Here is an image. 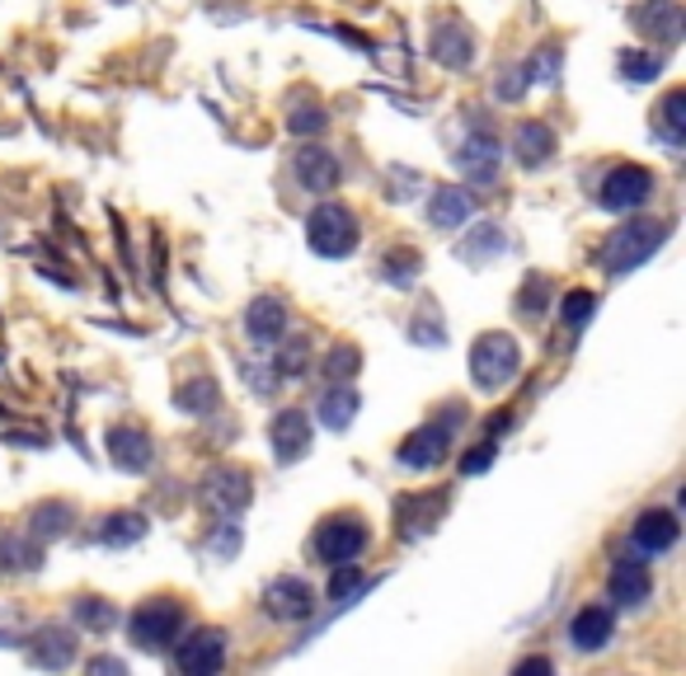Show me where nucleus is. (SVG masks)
<instances>
[{
    "instance_id": "nucleus-3",
    "label": "nucleus",
    "mask_w": 686,
    "mask_h": 676,
    "mask_svg": "<svg viewBox=\"0 0 686 676\" xmlns=\"http://www.w3.org/2000/svg\"><path fill=\"white\" fill-rule=\"evenodd\" d=\"M522 352L513 344V334H480L475 352H470V376H475L480 390H499L518 376Z\"/></svg>"
},
{
    "instance_id": "nucleus-17",
    "label": "nucleus",
    "mask_w": 686,
    "mask_h": 676,
    "mask_svg": "<svg viewBox=\"0 0 686 676\" xmlns=\"http://www.w3.org/2000/svg\"><path fill=\"white\" fill-rule=\"evenodd\" d=\"M283 329H287V310H283V301H273V296H259V301L245 310V334H249L259 348L278 344Z\"/></svg>"
},
{
    "instance_id": "nucleus-21",
    "label": "nucleus",
    "mask_w": 686,
    "mask_h": 676,
    "mask_svg": "<svg viewBox=\"0 0 686 676\" xmlns=\"http://www.w3.org/2000/svg\"><path fill=\"white\" fill-rule=\"evenodd\" d=\"M551 151H555V132L545 127V123H522L518 127V155H522V165H545V161H551Z\"/></svg>"
},
{
    "instance_id": "nucleus-6",
    "label": "nucleus",
    "mask_w": 686,
    "mask_h": 676,
    "mask_svg": "<svg viewBox=\"0 0 686 676\" xmlns=\"http://www.w3.org/2000/svg\"><path fill=\"white\" fill-rule=\"evenodd\" d=\"M654 188H658V178H654V170H644V165H616L612 174L602 178V207H612V212H635V207H644L654 197Z\"/></svg>"
},
{
    "instance_id": "nucleus-4",
    "label": "nucleus",
    "mask_w": 686,
    "mask_h": 676,
    "mask_svg": "<svg viewBox=\"0 0 686 676\" xmlns=\"http://www.w3.org/2000/svg\"><path fill=\"white\" fill-rule=\"evenodd\" d=\"M306 240L325 258H344V254L358 249V216H352L348 207H339V203H325L320 212H310Z\"/></svg>"
},
{
    "instance_id": "nucleus-33",
    "label": "nucleus",
    "mask_w": 686,
    "mask_h": 676,
    "mask_svg": "<svg viewBox=\"0 0 686 676\" xmlns=\"http://www.w3.org/2000/svg\"><path fill=\"white\" fill-rule=\"evenodd\" d=\"M358 362H362V352L358 348H335V357H329V367H325V376L329 381H352V371H358Z\"/></svg>"
},
{
    "instance_id": "nucleus-31",
    "label": "nucleus",
    "mask_w": 686,
    "mask_h": 676,
    "mask_svg": "<svg viewBox=\"0 0 686 676\" xmlns=\"http://www.w3.org/2000/svg\"><path fill=\"white\" fill-rule=\"evenodd\" d=\"M48 639H52V644H38V648H33V658H38V663H48V667H66V663H71V634L48 629Z\"/></svg>"
},
{
    "instance_id": "nucleus-14",
    "label": "nucleus",
    "mask_w": 686,
    "mask_h": 676,
    "mask_svg": "<svg viewBox=\"0 0 686 676\" xmlns=\"http://www.w3.org/2000/svg\"><path fill=\"white\" fill-rule=\"evenodd\" d=\"M616 634V615H612V606H583L574 621H570V644L574 648H583V653H593V648H602L606 639Z\"/></svg>"
},
{
    "instance_id": "nucleus-1",
    "label": "nucleus",
    "mask_w": 686,
    "mask_h": 676,
    "mask_svg": "<svg viewBox=\"0 0 686 676\" xmlns=\"http://www.w3.org/2000/svg\"><path fill=\"white\" fill-rule=\"evenodd\" d=\"M367 541H371V531H367L362 512H329L316 526L310 550H316V560L325 569H344V564H358V554L367 550Z\"/></svg>"
},
{
    "instance_id": "nucleus-16",
    "label": "nucleus",
    "mask_w": 686,
    "mask_h": 676,
    "mask_svg": "<svg viewBox=\"0 0 686 676\" xmlns=\"http://www.w3.org/2000/svg\"><path fill=\"white\" fill-rule=\"evenodd\" d=\"M470 216H475V197L465 188H438L433 203H428V222L442 226V231H461Z\"/></svg>"
},
{
    "instance_id": "nucleus-15",
    "label": "nucleus",
    "mask_w": 686,
    "mask_h": 676,
    "mask_svg": "<svg viewBox=\"0 0 686 676\" xmlns=\"http://www.w3.org/2000/svg\"><path fill=\"white\" fill-rule=\"evenodd\" d=\"M635 545H639L644 554H663V550H673V545H677V516H673V512H663V508L639 512V522H635Z\"/></svg>"
},
{
    "instance_id": "nucleus-11",
    "label": "nucleus",
    "mask_w": 686,
    "mask_h": 676,
    "mask_svg": "<svg viewBox=\"0 0 686 676\" xmlns=\"http://www.w3.org/2000/svg\"><path fill=\"white\" fill-rule=\"evenodd\" d=\"M499 165H503V151H499L494 136H484V132H475V136H470V142H461V151H457V170L470 178V184H494V178H499Z\"/></svg>"
},
{
    "instance_id": "nucleus-35",
    "label": "nucleus",
    "mask_w": 686,
    "mask_h": 676,
    "mask_svg": "<svg viewBox=\"0 0 686 676\" xmlns=\"http://www.w3.org/2000/svg\"><path fill=\"white\" fill-rule=\"evenodd\" d=\"M325 127V109L320 104H297L291 113V132H320Z\"/></svg>"
},
{
    "instance_id": "nucleus-5",
    "label": "nucleus",
    "mask_w": 686,
    "mask_h": 676,
    "mask_svg": "<svg viewBox=\"0 0 686 676\" xmlns=\"http://www.w3.org/2000/svg\"><path fill=\"white\" fill-rule=\"evenodd\" d=\"M180 625H184V611L180 602H165V596H151L132 611V639L142 648H170L180 639Z\"/></svg>"
},
{
    "instance_id": "nucleus-29",
    "label": "nucleus",
    "mask_w": 686,
    "mask_h": 676,
    "mask_svg": "<svg viewBox=\"0 0 686 676\" xmlns=\"http://www.w3.org/2000/svg\"><path fill=\"white\" fill-rule=\"evenodd\" d=\"M621 71L631 75V81H654L663 71V57L658 52H621Z\"/></svg>"
},
{
    "instance_id": "nucleus-25",
    "label": "nucleus",
    "mask_w": 686,
    "mask_h": 676,
    "mask_svg": "<svg viewBox=\"0 0 686 676\" xmlns=\"http://www.w3.org/2000/svg\"><path fill=\"white\" fill-rule=\"evenodd\" d=\"M470 38H465V29H438V38H433V57L442 66H465L470 62Z\"/></svg>"
},
{
    "instance_id": "nucleus-8",
    "label": "nucleus",
    "mask_w": 686,
    "mask_h": 676,
    "mask_svg": "<svg viewBox=\"0 0 686 676\" xmlns=\"http://www.w3.org/2000/svg\"><path fill=\"white\" fill-rule=\"evenodd\" d=\"M452 432H457V419H433V423H423V428L400 447V465H409V470L438 465L442 455L452 451Z\"/></svg>"
},
{
    "instance_id": "nucleus-12",
    "label": "nucleus",
    "mask_w": 686,
    "mask_h": 676,
    "mask_svg": "<svg viewBox=\"0 0 686 676\" xmlns=\"http://www.w3.org/2000/svg\"><path fill=\"white\" fill-rule=\"evenodd\" d=\"M268 442H273V451H278L283 465L301 461V455L310 451V419L301 409H283L278 419H273V428H268Z\"/></svg>"
},
{
    "instance_id": "nucleus-28",
    "label": "nucleus",
    "mask_w": 686,
    "mask_h": 676,
    "mask_svg": "<svg viewBox=\"0 0 686 676\" xmlns=\"http://www.w3.org/2000/svg\"><path fill=\"white\" fill-rule=\"evenodd\" d=\"M560 75V48H541L532 62H526V85H551Z\"/></svg>"
},
{
    "instance_id": "nucleus-22",
    "label": "nucleus",
    "mask_w": 686,
    "mask_h": 676,
    "mask_svg": "<svg viewBox=\"0 0 686 676\" xmlns=\"http://www.w3.org/2000/svg\"><path fill=\"white\" fill-rule=\"evenodd\" d=\"M352 413H358V395L348 390V381H339L335 390L325 395L320 419H325V428H348V423H352Z\"/></svg>"
},
{
    "instance_id": "nucleus-9",
    "label": "nucleus",
    "mask_w": 686,
    "mask_h": 676,
    "mask_svg": "<svg viewBox=\"0 0 686 676\" xmlns=\"http://www.w3.org/2000/svg\"><path fill=\"white\" fill-rule=\"evenodd\" d=\"M174 663H180V672H217L226 663V634L222 629H193L188 639H180V648H174Z\"/></svg>"
},
{
    "instance_id": "nucleus-18",
    "label": "nucleus",
    "mask_w": 686,
    "mask_h": 676,
    "mask_svg": "<svg viewBox=\"0 0 686 676\" xmlns=\"http://www.w3.org/2000/svg\"><path fill=\"white\" fill-rule=\"evenodd\" d=\"M297 178H301L310 193H329V188L339 184V161L325 146H306L297 155Z\"/></svg>"
},
{
    "instance_id": "nucleus-24",
    "label": "nucleus",
    "mask_w": 686,
    "mask_h": 676,
    "mask_svg": "<svg viewBox=\"0 0 686 676\" xmlns=\"http://www.w3.org/2000/svg\"><path fill=\"white\" fill-rule=\"evenodd\" d=\"M503 249H508V240H503V231H499L494 222H480V226L461 240V254L475 258V264H480V258H489V254H503Z\"/></svg>"
},
{
    "instance_id": "nucleus-2",
    "label": "nucleus",
    "mask_w": 686,
    "mask_h": 676,
    "mask_svg": "<svg viewBox=\"0 0 686 676\" xmlns=\"http://www.w3.org/2000/svg\"><path fill=\"white\" fill-rule=\"evenodd\" d=\"M668 240V226L663 222H631V226H616L612 240H606L602 254V268L606 273H631L639 264H649V254Z\"/></svg>"
},
{
    "instance_id": "nucleus-7",
    "label": "nucleus",
    "mask_w": 686,
    "mask_h": 676,
    "mask_svg": "<svg viewBox=\"0 0 686 676\" xmlns=\"http://www.w3.org/2000/svg\"><path fill=\"white\" fill-rule=\"evenodd\" d=\"M198 499L207 512H222V516H235L245 503H249V470H235V465H222L212 470L207 480L198 484Z\"/></svg>"
},
{
    "instance_id": "nucleus-13",
    "label": "nucleus",
    "mask_w": 686,
    "mask_h": 676,
    "mask_svg": "<svg viewBox=\"0 0 686 676\" xmlns=\"http://www.w3.org/2000/svg\"><path fill=\"white\" fill-rule=\"evenodd\" d=\"M649 592H654V573L644 560H616L612 564V602L616 606H639V602H649Z\"/></svg>"
},
{
    "instance_id": "nucleus-19",
    "label": "nucleus",
    "mask_w": 686,
    "mask_h": 676,
    "mask_svg": "<svg viewBox=\"0 0 686 676\" xmlns=\"http://www.w3.org/2000/svg\"><path fill=\"white\" fill-rule=\"evenodd\" d=\"M635 24L649 29V38L677 43V33H682V10H677V0H649V6L635 10Z\"/></svg>"
},
{
    "instance_id": "nucleus-10",
    "label": "nucleus",
    "mask_w": 686,
    "mask_h": 676,
    "mask_svg": "<svg viewBox=\"0 0 686 676\" xmlns=\"http://www.w3.org/2000/svg\"><path fill=\"white\" fill-rule=\"evenodd\" d=\"M264 606L273 621H306V615L316 611V592L301 578H273L264 592Z\"/></svg>"
},
{
    "instance_id": "nucleus-20",
    "label": "nucleus",
    "mask_w": 686,
    "mask_h": 676,
    "mask_svg": "<svg viewBox=\"0 0 686 676\" xmlns=\"http://www.w3.org/2000/svg\"><path fill=\"white\" fill-rule=\"evenodd\" d=\"M113 461L123 470H146L151 465V437L142 428H113Z\"/></svg>"
},
{
    "instance_id": "nucleus-34",
    "label": "nucleus",
    "mask_w": 686,
    "mask_h": 676,
    "mask_svg": "<svg viewBox=\"0 0 686 676\" xmlns=\"http://www.w3.org/2000/svg\"><path fill=\"white\" fill-rule=\"evenodd\" d=\"M587 315H593V291H570V296H564V325L583 329Z\"/></svg>"
},
{
    "instance_id": "nucleus-27",
    "label": "nucleus",
    "mask_w": 686,
    "mask_h": 676,
    "mask_svg": "<svg viewBox=\"0 0 686 676\" xmlns=\"http://www.w3.org/2000/svg\"><path fill=\"white\" fill-rule=\"evenodd\" d=\"M146 531V522L136 512H113L109 516V526L100 531V541H109V545H127V541H136V535Z\"/></svg>"
},
{
    "instance_id": "nucleus-30",
    "label": "nucleus",
    "mask_w": 686,
    "mask_h": 676,
    "mask_svg": "<svg viewBox=\"0 0 686 676\" xmlns=\"http://www.w3.org/2000/svg\"><path fill=\"white\" fill-rule=\"evenodd\" d=\"M381 277H386V283H396V287H405V283H414V273H419V258L414 254H409V249H396V254H390V258H381Z\"/></svg>"
},
{
    "instance_id": "nucleus-36",
    "label": "nucleus",
    "mask_w": 686,
    "mask_h": 676,
    "mask_svg": "<svg viewBox=\"0 0 686 676\" xmlns=\"http://www.w3.org/2000/svg\"><path fill=\"white\" fill-rule=\"evenodd\" d=\"M489 455H494V447H489V442H484V447H475V455H470V461H465L461 470H465V474H480V470L489 465Z\"/></svg>"
},
{
    "instance_id": "nucleus-26",
    "label": "nucleus",
    "mask_w": 686,
    "mask_h": 676,
    "mask_svg": "<svg viewBox=\"0 0 686 676\" xmlns=\"http://www.w3.org/2000/svg\"><path fill=\"white\" fill-rule=\"evenodd\" d=\"M75 621H81L85 629H94V634H104L117 621V611L104 602V596H81V602H75Z\"/></svg>"
},
{
    "instance_id": "nucleus-23",
    "label": "nucleus",
    "mask_w": 686,
    "mask_h": 676,
    "mask_svg": "<svg viewBox=\"0 0 686 676\" xmlns=\"http://www.w3.org/2000/svg\"><path fill=\"white\" fill-rule=\"evenodd\" d=\"M686 94L682 90H673L668 99L658 104V132H663V142L668 146H682V136H686Z\"/></svg>"
},
{
    "instance_id": "nucleus-32",
    "label": "nucleus",
    "mask_w": 686,
    "mask_h": 676,
    "mask_svg": "<svg viewBox=\"0 0 686 676\" xmlns=\"http://www.w3.org/2000/svg\"><path fill=\"white\" fill-rule=\"evenodd\" d=\"M180 404L188 413H203V409L217 404V386H212V376H203V381H193L188 390H180Z\"/></svg>"
}]
</instances>
